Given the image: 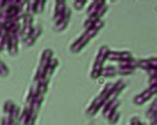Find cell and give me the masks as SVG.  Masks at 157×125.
Here are the masks:
<instances>
[{
    "instance_id": "1",
    "label": "cell",
    "mask_w": 157,
    "mask_h": 125,
    "mask_svg": "<svg viewBox=\"0 0 157 125\" xmlns=\"http://www.w3.org/2000/svg\"><path fill=\"white\" fill-rule=\"evenodd\" d=\"M109 51H110L109 48L105 45L101 46L100 50H98V56L96 58V62H94L92 74H90V77H92L94 80H96V78H98L101 77V70L104 69V64L107 60V55H109Z\"/></svg>"
},
{
    "instance_id": "2",
    "label": "cell",
    "mask_w": 157,
    "mask_h": 125,
    "mask_svg": "<svg viewBox=\"0 0 157 125\" xmlns=\"http://www.w3.org/2000/svg\"><path fill=\"white\" fill-rule=\"evenodd\" d=\"M98 33V31L96 30V29H88V30H86L84 34H82L80 38L71 46V48H70L71 52L75 53V54L81 52L82 50L86 46V44H88L94 37L97 36Z\"/></svg>"
},
{
    "instance_id": "3",
    "label": "cell",
    "mask_w": 157,
    "mask_h": 125,
    "mask_svg": "<svg viewBox=\"0 0 157 125\" xmlns=\"http://www.w3.org/2000/svg\"><path fill=\"white\" fill-rule=\"evenodd\" d=\"M53 50L51 49H45L42 55H41V59H40V64L38 69H37L36 72V76H35V81L39 80L41 78L45 77V74H46V70L49 66V63L52 60L53 58Z\"/></svg>"
},
{
    "instance_id": "4",
    "label": "cell",
    "mask_w": 157,
    "mask_h": 125,
    "mask_svg": "<svg viewBox=\"0 0 157 125\" xmlns=\"http://www.w3.org/2000/svg\"><path fill=\"white\" fill-rule=\"evenodd\" d=\"M157 91V86H149L148 89H146L144 91H142L141 93H139L138 95L133 97V103L136 105H142L143 103H145L149 99L154 97Z\"/></svg>"
},
{
    "instance_id": "5",
    "label": "cell",
    "mask_w": 157,
    "mask_h": 125,
    "mask_svg": "<svg viewBox=\"0 0 157 125\" xmlns=\"http://www.w3.org/2000/svg\"><path fill=\"white\" fill-rule=\"evenodd\" d=\"M19 42H20L19 38L8 33V37H7L4 50H6L10 56H16L19 51Z\"/></svg>"
},
{
    "instance_id": "6",
    "label": "cell",
    "mask_w": 157,
    "mask_h": 125,
    "mask_svg": "<svg viewBox=\"0 0 157 125\" xmlns=\"http://www.w3.org/2000/svg\"><path fill=\"white\" fill-rule=\"evenodd\" d=\"M121 105V101L118 99H107L105 102V104L102 105V116L105 118H109L110 115H113L115 111L118 110V107Z\"/></svg>"
},
{
    "instance_id": "7",
    "label": "cell",
    "mask_w": 157,
    "mask_h": 125,
    "mask_svg": "<svg viewBox=\"0 0 157 125\" xmlns=\"http://www.w3.org/2000/svg\"><path fill=\"white\" fill-rule=\"evenodd\" d=\"M67 8L68 7H67V4H66V1H63V0H58V1H56L55 12H54V16H53V20H54L55 26L59 24L65 17Z\"/></svg>"
},
{
    "instance_id": "8",
    "label": "cell",
    "mask_w": 157,
    "mask_h": 125,
    "mask_svg": "<svg viewBox=\"0 0 157 125\" xmlns=\"http://www.w3.org/2000/svg\"><path fill=\"white\" fill-rule=\"evenodd\" d=\"M132 53L129 51H109L107 55V60L113 62H122L132 59Z\"/></svg>"
},
{
    "instance_id": "9",
    "label": "cell",
    "mask_w": 157,
    "mask_h": 125,
    "mask_svg": "<svg viewBox=\"0 0 157 125\" xmlns=\"http://www.w3.org/2000/svg\"><path fill=\"white\" fill-rule=\"evenodd\" d=\"M105 100L104 98H101L100 95L97 97L93 100L92 104H90V106L88 108V110H86V115H89V116L96 115L98 112L100 111L101 108L102 107V105L105 104Z\"/></svg>"
},
{
    "instance_id": "10",
    "label": "cell",
    "mask_w": 157,
    "mask_h": 125,
    "mask_svg": "<svg viewBox=\"0 0 157 125\" xmlns=\"http://www.w3.org/2000/svg\"><path fill=\"white\" fill-rule=\"evenodd\" d=\"M42 32H43V28L41 27L40 25H37V26H35L34 29H33L31 34L23 41V43L25 44L27 47H31V46L35 44V42L39 38V36L42 34Z\"/></svg>"
},
{
    "instance_id": "11",
    "label": "cell",
    "mask_w": 157,
    "mask_h": 125,
    "mask_svg": "<svg viewBox=\"0 0 157 125\" xmlns=\"http://www.w3.org/2000/svg\"><path fill=\"white\" fill-rule=\"evenodd\" d=\"M137 64H138V68L148 70L156 69L157 60L155 57L150 58V59H141V60H137Z\"/></svg>"
},
{
    "instance_id": "12",
    "label": "cell",
    "mask_w": 157,
    "mask_h": 125,
    "mask_svg": "<svg viewBox=\"0 0 157 125\" xmlns=\"http://www.w3.org/2000/svg\"><path fill=\"white\" fill-rule=\"evenodd\" d=\"M70 18H71V9H70V8H67V10H66L65 17L63 18V20H62L59 24L56 25V26H55V30L57 32L64 31L65 29L68 27L69 22H70Z\"/></svg>"
},
{
    "instance_id": "13",
    "label": "cell",
    "mask_w": 157,
    "mask_h": 125,
    "mask_svg": "<svg viewBox=\"0 0 157 125\" xmlns=\"http://www.w3.org/2000/svg\"><path fill=\"white\" fill-rule=\"evenodd\" d=\"M104 5H105V1H104V0H96V1H93L90 3V5L89 6L88 10H86V14H88V16L90 17V16L97 13Z\"/></svg>"
},
{
    "instance_id": "14",
    "label": "cell",
    "mask_w": 157,
    "mask_h": 125,
    "mask_svg": "<svg viewBox=\"0 0 157 125\" xmlns=\"http://www.w3.org/2000/svg\"><path fill=\"white\" fill-rule=\"evenodd\" d=\"M38 83V90L40 94H45L47 93L48 87H49V82H50V78H41L39 80L36 81Z\"/></svg>"
},
{
    "instance_id": "15",
    "label": "cell",
    "mask_w": 157,
    "mask_h": 125,
    "mask_svg": "<svg viewBox=\"0 0 157 125\" xmlns=\"http://www.w3.org/2000/svg\"><path fill=\"white\" fill-rule=\"evenodd\" d=\"M59 66V60L57 58H52V60L49 63V66L46 70V74H45V77L44 78H50V77L54 74L55 70L57 69V66Z\"/></svg>"
},
{
    "instance_id": "16",
    "label": "cell",
    "mask_w": 157,
    "mask_h": 125,
    "mask_svg": "<svg viewBox=\"0 0 157 125\" xmlns=\"http://www.w3.org/2000/svg\"><path fill=\"white\" fill-rule=\"evenodd\" d=\"M106 11H107V5H104L100 10L97 12V13H94V15L90 16V17L86 21V22L92 23V22H94V21H97V20H100V19H101V17H104L105 14L106 13Z\"/></svg>"
},
{
    "instance_id": "17",
    "label": "cell",
    "mask_w": 157,
    "mask_h": 125,
    "mask_svg": "<svg viewBox=\"0 0 157 125\" xmlns=\"http://www.w3.org/2000/svg\"><path fill=\"white\" fill-rule=\"evenodd\" d=\"M117 74V68L114 66H107L102 69L101 77L105 78H113Z\"/></svg>"
},
{
    "instance_id": "18",
    "label": "cell",
    "mask_w": 157,
    "mask_h": 125,
    "mask_svg": "<svg viewBox=\"0 0 157 125\" xmlns=\"http://www.w3.org/2000/svg\"><path fill=\"white\" fill-rule=\"evenodd\" d=\"M43 101H44V95L43 94H38L35 97L34 100L32 101L31 110L38 113L39 110H40V108H41V106H42V104H43Z\"/></svg>"
},
{
    "instance_id": "19",
    "label": "cell",
    "mask_w": 157,
    "mask_h": 125,
    "mask_svg": "<svg viewBox=\"0 0 157 125\" xmlns=\"http://www.w3.org/2000/svg\"><path fill=\"white\" fill-rule=\"evenodd\" d=\"M30 112H31V106L30 105H26L25 108L23 109L22 113H20V117H19V123L22 124V125H26L27 123V120L29 115H30Z\"/></svg>"
},
{
    "instance_id": "20",
    "label": "cell",
    "mask_w": 157,
    "mask_h": 125,
    "mask_svg": "<svg viewBox=\"0 0 157 125\" xmlns=\"http://www.w3.org/2000/svg\"><path fill=\"white\" fill-rule=\"evenodd\" d=\"M156 115H157V101H156V99H154L153 103L151 104L149 109L146 112V116L150 120H154L156 119Z\"/></svg>"
},
{
    "instance_id": "21",
    "label": "cell",
    "mask_w": 157,
    "mask_h": 125,
    "mask_svg": "<svg viewBox=\"0 0 157 125\" xmlns=\"http://www.w3.org/2000/svg\"><path fill=\"white\" fill-rule=\"evenodd\" d=\"M36 6H37V1H27L26 3V14H30V15H34L36 14Z\"/></svg>"
},
{
    "instance_id": "22",
    "label": "cell",
    "mask_w": 157,
    "mask_h": 125,
    "mask_svg": "<svg viewBox=\"0 0 157 125\" xmlns=\"http://www.w3.org/2000/svg\"><path fill=\"white\" fill-rule=\"evenodd\" d=\"M7 37H8V31L5 28L2 27L1 31H0V50H1V51H3L4 47H5Z\"/></svg>"
},
{
    "instance_id": "23",
    "label": "cell",
    "mask_w": 157,
    "mask_h": 125,
    "mask_svg": "<svg viewBox=\"0 0 157 125\" xmlns=\"http://www.w3.org/2000/svg\"><path fill=\"white\" fill-rule=\"evenodd\" d=\"M15 105H16V104L13 102V100H11V99H8V100H6L5 103H4V105H3V111H4V113H5L8 116V115L11 113V111L14 108Z\"/></svg>"
},
{
    "instance_id": "24",
    "label": "cell",
    "mask_w": 157,
    "mask_h": 125,
    "mask_svg": "<svg viewBox=\"0 0 157 125\" xmlns=\"http://www.w3.org/2000/svg\"><path fill=\"white\" fill-rule=\"evenodd\" d=\"M8 116H9V118L11 120L18 122L19 121V117H20V107L18 105H15L13 109H12L11 113Z\"/></svg>"
},
{
    "instance_id": "25",
    "label": "cell",
    "mask_w": 157,
    "mask_h": 125,
    "mask_svg": "<svg viewBox=\"0 0 157 125\" xmlns=\"http://www.w3.org/2000/svg\"><path fill=\"white\" fill-rule=\"evenodd\" d=\"M9 73H10L9 68H8V66H6L5 63L0 60V77L6 78V77H8Z\"/></svg>"
},
{
    "instance_id": "26",
    "label": "cell",
    "mask_w": 157,
    "mask_h": 125,
    "mask_svg": "<svg viewBox=\"0 0 157 125\" xmlns=\"http://www.w3.org/2000/svg\"><path fill=\"white\" fill-rule=\"evenodd\" d=\"M134 72V70L132 69H128V68H124V66H117V74H121V76H128V74H131Z\"/></svg>"
},
{
    "instance_id": "27",
    "label": "cell",
    "mask_w": 157,
    "mask_h": 125,
    "mask_svg": "<svg viewBox=\"0 0 157 125\" xmlns=\"http://www.w3.org/2000/svg\"><path fill=\"white\" fill-rule=\"evenodd\" d=\"M119 117H121V112L117 110V111H115L113 115H110L109 117L107 118V121H109V123L111 125L117 124V122L119 120Z\"/></svg>"
},
{
    "instance_id": "28",
    "label": "cell",
    "mask_w": 157,
    "mask_h": 125,
    "mask_svg": "<svg viewBox=\"0 0 157 125\" xmlns=\"http://www.w3.org/2000/svg\"><path fill=\"white\" fill-rule=\"evenodd\" d=\"M37 116H38V113L37 112L32 111L30 112V115H29L28 120H27V123L26 125H35L36 123V120H37Z\"/></svg>"
},
{
    "instance_id": "29",
    "label": "cell",
    "mask_w": 157,
    "mask_h": 125,
    "mask_svg": "<svg viewBox=\"0 0 157 125\" xmlns=\"http://www.w3.org/2000/svg\"><path fill=\"white\" fill-rule=\"evenodd\" d=\"M45 4H46V1H45V0H38V1H37L36 14H41V13H43L44 8H45Z\"/></svg>"
},
{
    "instance_id": "30",
    "label": "cell",
    "mask_w": 157,
    "mask_h": 125,
    "mask_svg": "<svg viewBox=\"0 0 157 125\" xmlns=\"http://www.w3.org/2000/svg\"><path fill=\"white\" fill-rule=\"evenodd\" d=\"M86 3V0H77V1H74V7L77 10H81L85 7Z\"/></svg>"
},
{
    "instance_id": "31",
    "label": "cell",
    "mask_w": 157,
    "mask_h": 125,
    "mask_svg": "<svg viewBox=\"0 0 157 125\" xmlns=\"http://www.w3.org/2000/svg\"><path fill=\"white\" fill-rule=\"evenodd\" d=\"M141 121L139 120V118L137 117H133L130 120V124L129 125H141Z\"/></svg>"
},
{
    "instance_id": "32",
    "label": "cell",
    "mask_w": 157,
    "mask_h": 125,
    "mask_svg": "<svg viewBox=\"0 0 157 125\" xmlns=\"http://www.w3.org/2000/svg\"><path fill=\"white\" fill-rule=\"evenodd\" d=\"M148 85H149V86H157L156 77L150 78H149V81H148Z\"/></svg>"
},
{
    "instance_id": "33",
    "label": "cell",
    "mask_w": 157,
    "mask_h": 125,
    "mask_svg": "<svg viewBox=\"0 0 157 125\" xmlns=\"http://www.w3.org/2000/svg\"><path fill=\"white\" fill-rule=\"evenodd\" d=\"M9 124V117L8 116H4L1 118V121H0V125H8Z\"/></svg>"
},
{
    "instance_id": "34",
    "label": "cell",
    "mask_w": 157,
    "mask_h": 125,
    "mask_svg": "<svg viewBox=\"0 0 157 125\" xmlns=\"http://www.w3.org/2000/svg\"><path fill=\"white\" fill-rule=\"evenodd\" d=\"M147 74L149 76L150 78H153V77H156V69H152V70H146Z\"/></svg>"
},
{
    "instance_id": "35",
    "label": "cell",
    "mask_w": 157,
    "mask_h": 125,
    "mask_svg": "<svg viewBox=\"0 0 157 125\" xmlns=\"http://www.w3.org/2000/svg\"><path fill=\"white\" fill-rule=\"evenodd\" d=\"M3 8H6V1L5 0H0V10H2Z\"/></svg>"
},
{
    "instance_id": "36",
    "label": "cell",
    "mask_w": 157,
    "mask_h": 125,
    "mask_svg": "<svg viewBox=\"0 0 157 125\" xmlns=\"http://www.w3.org/2000/svg\"><path fill=\"white\" fill-rule=\"evenodd\" d=\"M8 117H9V116H8ZM8 125H18V123L16 121H13V120H11L9 118V124H8Z\"/></svg>"
},
{
    "instance_id": "37",
    "label": "cell",
    "mask_w": 157,
    "mask_h": 125,
    "mask_svg": "<svg viewBox=\"0 0 157 125\" xmlns=\"http://www.w3.org/2000/svg\"><path fill=\"white\" fill-rule=\"evenodd\" d=\"M141 125H145V124H143V123H141Z\"/></svg>"
},
{
    "instance_id": "38",
    "label": "cell",
    "mask_w": 157,
    "mask_h": 125,
    "mask_svg": "<svg viewBox=\"0 0 157 125\" xmlns=\"http://www.w3.org/2000/svg\"><path fill=\"white\" fill-rule=\"evenodd\" d=\"M90 125H92V124H90Z\"/></svg>"
}]
</instances>
